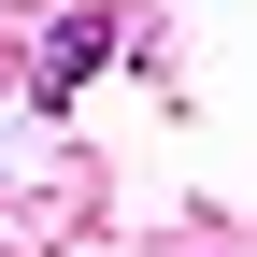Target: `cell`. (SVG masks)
<instances>
[{
  "instance_id": "6da1fadb",
  "label": "cell",
  "mask_w": 257,
  "mask_h": 257,
  "mask_svg": "<svg viewBox=\"0 0 257 257\" xmlns=\"http://www.w3.org/2000/svg\"><path fill=\"white\" fill-rule=\"evenodd\" d=\"M100 57H114V15H57V43H43V72H29V86H43V100H72Z\"/></svg>"
}]
</instances>
